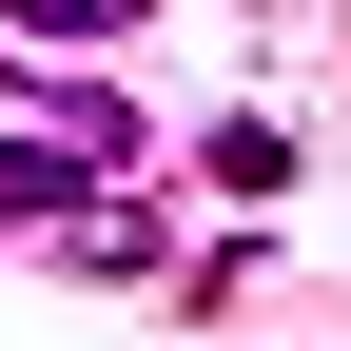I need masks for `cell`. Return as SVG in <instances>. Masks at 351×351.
Segmentation results:
<instances>
[{"label": "cell", "mask_w": 351, "mask_h": 351, "mask_svg": "<svg viewBox=\"0 0 351 351\" xmlns=\"http://www.w3.org/2000/svg\"><path fill=\"white\" fill-rule=\"evenodd\" d=\"M98 176H117V156L78 137V117H59V137H0V234H59V215L98 195Z\"/></svg>", "instance_id": "6da1fadb"}, {"label": "cell", "mask_w": 351, "mask_h": 351, "mask_svg": "<svg viewBox=\"0 0 351 351\" xmlns=\"http://www.w3.org/2000/svg\"><path fill=\"white\" fill-rule=\"evenodd\" d=\"M59 274H156V215H137V195H78V215H59Z\"/></svg>", "instance_id": "7a4b0ae2"}, {"label": "cell", "mask_w": 351, "mask_h": 351, "mask_svg": "<svg viewBox=\"0 0 351 351\" xmlns=\"http://www.w3.org/2000/svg\"><path fill=\"white\" fill-rule=\"evenodd\" d=\"M215 195H293V137L274 117H215Z\"/></svg>", "instance_id": "3957f363"}, {"label": "cell", "mask_w": 351, "mask_h": 351, "mask_svg": "<svg viewBox=\"0 0 351 351\" xmlns=\"http://www.w3.org/2000/svg\"><path fill=\"white\" fill-rule=\"evenodd\" d=\"M0 39H137V0H0Z\"/></svg>", "instance_id": "277c9868"}, {"label": "cell", "mask_w": 351, "mask_h": 351, "mask_svg": "<svg viewBox=\"0 0 351 351\" xmlns=\"http://www.w3.org/2000/svg\"><path fill=\"white\" fill-rule=\"evenodd\" d=\"M0 98H20V39H0Z\"/></svg>", "instance_id": "5b68a950"}]
</instances>
